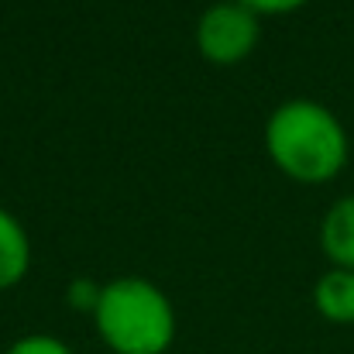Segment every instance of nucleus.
<instances>
[{
	"label": "nucleus",
	"mask_w": 354,
	"mask_h": 354,
	"mask_svg": "<svg viewBox=\"0 0 354 354\" xmlns=\"http://www.w3.org/2000/svg\"><path fill=\"white\" fill-rule=\"evenodd\" d=\"M268 158L296 183L320 186L348 165V131L337 114L317 100H286L265 124Z\"/></svg>",
	"instance_id": "1"
},
{
	"label": "nucleus",
	"mask_w": 354,
	"mask_h": 354,
	"mask_svg": "<svg viewBox=\"0 0 354 354\" xmlns=\"http://www.w3.org/2000/svg\"><path fill=\"white\" fill-rule=\"evenodd\" d=\"M93 324L114 354H165L176 341V310L169 296L141 275L100 286Z\"/></svg>",
	"instance_id": "2"
},
{
	"label": "nucleus",
	"mask_w": 354,
	"mask_h": 354,
	"mask_svg": "<svg viewBox=\"0 0 354 354\" xmlns=\"http://www.w3.org/2000/svg\"><path fill=\"white\" fill-rule=\"evenodd\" d=\"M258 45V14L237 0L210 3L196 21V48L214 66H237Z\"/></svg>",
	"instance_id": "3"
},
{
	"label": "nucleus",
	"mask_w": 354,
	"mask_h": 354,
	"mask_svg": "<svg viewBox=\"0 0 354 354\" xmlns=\"http://www.w3.org/2000/svg\"><path fill=\"white\" fill-rule=\"evenodd\" d=\"M320 248L330 258L334 268H351L354 272V193L341 196L320 224Z\"/></svg>",
	"instance_id": "4"
},
{
	"label": "nucleus",
	"mask_w": 354,
	"mask_h": 354,
	"mask_svg": "<svg viewBox=\"0 0 354 354\" xmlns=\"http://www.w3.org/2000/svg\"><path fill=\"white\" fill-rule=\"evenodd\" d=\"M31 268V237L14 214L0 207V289L17 286Z\"/></svg>",
	"instance_id": "5"
},
{
	"label": "nucleus",
	"mask_w": 354,
	"mask_h": 354,
	"mask_svg": "<svg viewBox=\"0 0 354 354\" xmlns=\"http://www.w3.org/2000/svg\"><path fill=\"white\" fill-rule=\"evenodd\" d=\"M317 313L330 324H354V272L351 268H330L313 286Z\"/></svg>",
	"instance_id": "6"
},
{
	"label": "nucleus",
	"mask_w": 354,
	"mask_h": 354,
	"mask_svg": "<svg viewBox=\"0 0 354 354\" xmlns=\"http://www.w3.org/2000/svg\"><path fill=\"white\" fill-rule=\"evenodd\" d=\"M3 354H73V351H69V344H62L52 334H28V337H17Z\"/></svg>",
	"instance_id": "7"
},
{
	"label": "nucleus",
	"mask_w": 354,
	"mask_h": 354,
	"mask_svg": "<svg viewBox=\"0 0 354 354\" xmlns=\"http://www.w3.org/2000/svg\"><path fill=\"white\" fill-rule=\"evenodd\" d=\"M244 3L251 14H289V10H299L306 0H237Z\"/></svg>",
	"instance_id": "8"
}]
</instances>
